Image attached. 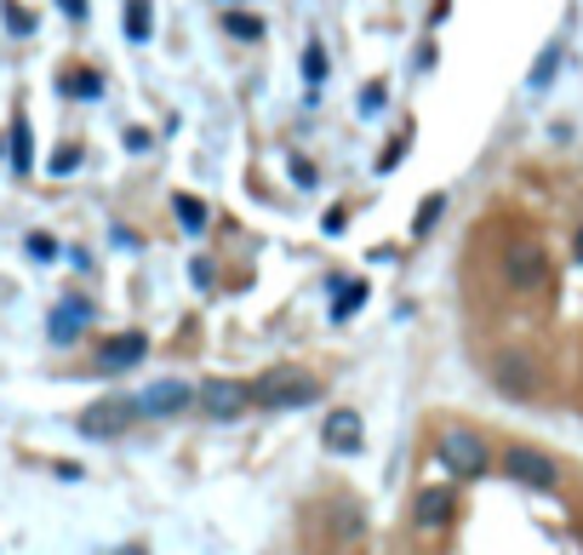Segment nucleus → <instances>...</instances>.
Instances as JSON below:
<instances>
[{"label": "nucleus", "instance_id": "27", "mask_svg": "<svg viewBox=\"0 0 583 555\" xmlns=\"http://www.w3.org/2000/svg\"><path fill=\"white\" fill-rule=\"evenodd\" d=\"M115 555H149L144 544H126V549H115Z\"/></svg>", "mask_w": 583, "mask_h": 555}, {"label": "nucleus", "instance_id": "5", "mask_svg": "<svg viewBox=\"0 0 583 555\" xmlns=\"http://www.w3.org/2000/svg\"><path fill=\"white\" fill-rule=\"evenodd\" d=\"M184 407H195V389L178 384V378H160V384H149L144 396H137V412H144V418H171Z\"/></svg>", "mask_w": 583, "mask_h": 555}, {"label": "nucleus", "instance_id": "18", "mask_svg": "<svg viewBox=\"0 0 583 555\" xmlns=\"http://www.w3.org/2000/svg\"><path fill=\"white\" fill-rule=\"evenodd\" d=\"M555 70H561V46H549V52L532 63V92H543L549 81H555Z\"/></svg>", "mask_w": 583, "mask_h": 555}, {"label": "nucleus", "instance_id": "13", "mask_svg": "<svg viewBox=\"0 0 583 555\" xmlns=\"http://www.w3.org/2000/svg\"><path fill=\"white\" fill-rule=\"evenodd\" d=\"M361 304H366V281H337V304H332V321H350Z\"/></svg>", "mask_w": 583, "mask_h": 555}, {"label": "nucleus", "instance_id": "12", "mask_svg": "<svg viewBox=\"0 0 583 555\" xmlns=\"http://www.w3.org/2000/svg\"><path fill=\"white\" fill-rule=\"evenodd\" d=\"M195 401L212 412V418H240V412H247V389H235V384H206Z\"/></svg>", "mask_w": 583, "mask_h": 555}, {"label": "nucleus", "instance_id": "15", "mask_svg": "<svg viewBox=\"0 0 583 555\" xmlns=\"http://www.w3.org/2000/svg\"><path fill=\"white\" fill-rule=\"evenodd\" d=\"M326 70H332V63H326L321 41H309V46H303V81H309V86H321V81H326Z\"/></svg>", "mask_w": 583, "mask_h": 555}, {"label": "nucleus", "instance_id": "10", "mask_svg": "<svg viewBox=\"0 0 583 555\" xmlns=\"http://www.w3.org/2000/svg\"><path fill=\"white\" fill-rule=\"evenodd\" d=\"M492 378H498V384L509 389L514 401H527L532 389H538V373H532V362H527V355H503V362L492 367Z\"/></svg>", "mask_w": 583, "mask_h": 555}, {"label": "nucleus", "instance_id": "2", "mask_svg": "<svg viewBox=\"0 0 583 555\" xmlns=\"http://www.w3.org/2000/svg\"><path fill=\"white\" fill-rule=\"evenodd\" d=\"M503 475H509L514 486H532V493H555V486H561V464L549 459V452L527 447V441L503 447Z\"/></svg>", "mask_w": 583, "mask_h": 555}, {"label": "nucleus", "instance_id": "24", "mask_svg": "<svg viewBox=\"0 0 583 555\" xmlns=\"http://www.w3.org/2000/svg\"><path fill=\"white\" fill-rule=\"evenodd\" d=\"M69 92H75V97H97L103 81H97V75H75V81H69Z\"/></svg>", "mask_w": 583, "mask_h": 555}, {"label": "nucleus", "instance_id": "25", "mask_svg": "<svg viewBox=\"0 0 583 555\" xmlns=\"http://www.w3.org/2000/svg\"><path fill=\"white\" fill-rule=\"evenodd\" d=\"M361 109H384V86H366L361 92Z\"/></svg>", "mask_w": 583, "mask_h": 555}, {"label": "nucleus", "instance_id": "16", "mask_svg": "<svg viewBox=\"0 0 583 555\" xmlns=\"http://www.w3.org/2000/svg\"><path fill=\"white\" fill-rule=\"evenodd\" d=\"M12 167H18V172L34 167V138H29V126H23V121L12 126Z\"/></svg>", "mask_w": 583, "mask_h": 555}, {"label": "nucleus", "instance_id": "19", "mask_svg": "<svg viewBox=\"0 0 583 555\" xmlns=\"http://www.w3.org/2000/svg\"><path fill=\"white\" fill-rule=\"evenodd\" d=\"M440 212H446V195H429V201L418 207V223H412V235H429L435 223H440Z\"/></svg>", "mask_w": 583, "mask_h": 555}, {"label": "nucleus", "instance_id": "7", "mask_svg": "<svg viewBox=\"0 0 583 555\" xmlns=\"http://www.w3.org/2000/svg\"><path fill=\"white\" fill-rule=\"evenodd\" d=\"M452 515H458V493H452V486H424V493L412 499V521H418L424 533H440Z\"/></svg>", "mask_w": 583, "mask_h": 555}, {"label": "nucleus", "instance_id": "20", "mask_svg": "<svg viewBox=\"0 0 583 555\" xmlns=\"http://www.w3.org/2000/svg\"><path fill=\"white\" fill-rule=\"evenodd\" d=\"M223 29H229L235 41H258V35H263V23H258L252 12H229V23H223Z\"/></svg>", "mask_w": 583, "mask_h": 555}, {"label": "nucleus", "instance_id": "1", "mask_svg": "<svg viewBox=\"0 0 583 555\" xmlns=\"http://www.w3.org/2000/svg\"><path fill=\"white\" fill-rule=\"evenodd\" d=\"M247 401H258V407H309V401H321V384L303 367H274L247 389Z\"/></svg>", "mask_w": 583, "mask_h": 555}, {"label": "nucleus", "instance_id": "23", "mask_svg": "<svg viewBox=\"0 0 583 555\" xmlns=\"http://www.w3.org/2000/svg\"><path fill=\"white\" fill-rule=\"evenodd\" d=\"M75 160H81V149H75V144H63V149L52 155V172H58V178H63V172H75Z\"/></svg>", "mask_w": 583, "mask_h": 555}, {"label": "nucleus", "instance_id": "26", "mask_svg": "<svg viewBox=\"0 0 583 555\" xmlns=\"http://www.w3.org/2000/svg\"><path fill=\"white\" fill-rule=\"evenodd\" d=\"M58 7H63L69 18H81V12H86V0H58Z\"/></svg>", "mask_w": 583, "mask_h": 555}, {"label": "nucleus", "instance_id": "3", "mask_svg": "<svg viewBox=\"0 0 583 555\" xmlns=\"http://www.w3.org/2000/svg\"><path fill=\"white\" fill-rule=\"evenodd\" d=\"M137 418H144V412H137L132 396H103V401H92V407L81 412V436H92V441H121Z\"/></svg>", "mask_w": 583, "mask_h": 555}, {"label": "nucleus", "instance_id": "9", "mask_svg": "<svg viewBox=\"0 0 583 555\" xmlns=\"http://www.w3.org/2000/svg\"><path fill=\"white\" fill-rule=\"evenodd\" d=\"M149 355V344H144V333H121V338H110L103 344V355H97V367L103 373H126V367H137Z\"/></svg>", "mask_w": 583, "mask_h": 555}, {"label": "nucleus", "instance_id": "28", "mask_svg": "<svg viewBox=\"0 0 583 555\" xmlns=\"http://www.w3.org/2000/svg\"><path fill=\"white\" fill-rule=\"evenodd\" d=\"M577 258H583V230H577Z\"/></svg>", "mask_w": 583, "mask_h": 555}, {"label": "nucleus", "instance_id": "14", "mask_svg": "<svg viewBox=\"0 0 583 555\" xmlns=\"http://www.w3.org/2000/svg\"><path fill=\"white\" fill-rule=\"evenodd\" d=\"M171 212H178V223H184L189 235L206 230V201H195V195H178V201H171Z\"/></svg>", "mask_w": 583, "mask_h": 555}, {"label": "nucleus", "instance_id": "4", "mask_svg": "<svg viewBox=\"0 0 583 555\" xmlns=\"http://www.w3.org/2000/svg\"><path fill=\"white\" fill-rule=\"evenodd\" d=\"M440 464L452 470L458 481H480V475L492 470L487 441H480L475 430H446V436H440Z\"/></svg>", "mask_w": 583, "mask_h": 555}, {"label": "nucleus", "instance_id": "22", "mask_svg": "<svg viewBox=\"0 0 583 555\" xmlns=\"http://www.w3.org/2000/svg\"><path fill=\"white\" fill-rule=\"evenodd\" d=\"M23 247H29V258H34V264H52V258H58V241H52V235H29Z\"/></svg>", "mask_w": 583, "mask_h": 555}, {"label": "nucleus", "instance_id": "6", "mask_svg": "<svg viewBox=\"0 0 583 555\" xmlns=\"http://www.w3.org/2000/svg\"><path fill=\"white\" fill-rule=\"evenodd\" d=\"M503 281H509L514 292H538V286L549 281V258H543L538 247H514V252L503 258Z\"/></svg>", "mask_w": 583, "mask_h": 555}, {"label": "nucleus", "instance_id": "21", "mask_svg": "<svg viewBox=\"0 0 583 555\" xmlns=\"http://www.w3.org/2000/svg\"><path fill=\"white\" fill-rule=\"evenodd\" d=\"M332 515H337V533H343V538H361V527H366V521H361V510H350V504H337Z\"/></svg>", "mask_w": 583, "mask_h": 555}, {"label": "nucleus", "instance_id": "17", "mask_svg": "<svg viewBox=\"0 0 583 555\" xmlns=\"http://www.w3.org/2000/svg\"><path fill=\"white\" fill-rule=\"evenodd\" d=\"M126 35L132 41H149L155 35V29H149V0H132V7H126Z\"/></svg>", "mask_w": 583, "mask_h": 555}, {"label": "nucleus", "instance_id": "8", "mask_svg": "<svg viewBox=\"0 0 583 555\" xmlns=\"http://www.w3.org/2000/svg\"><path fill=\"white\" fill-rule=\"evenodd\" d=\"M321 441L332 447V452H361V441H366V423H361V412L355 407H337V412H326V430H321Z\"/></svg>", "mask_w": 583, "mask_h": 555}, {"label": "nucleus", "instance_id": "11", "mask_svg": "<svg viewBox=\"0 0 583 555\" xmlns=\"http://www.w3.org/2000/svg\"><path fill=\"white\" fill-rule=\"evenodd\" d=\"M86 321H92V304H86V299H63V304L52 310V321H46V333H52L58 344H69Z\"/></svg>", "mask_w": 583, "mask_h": 555}]
</instances>
